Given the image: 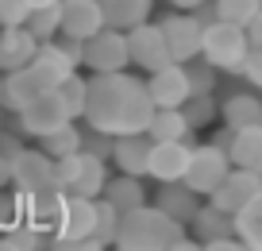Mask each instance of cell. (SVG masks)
<instances>
[{"label":"cell","mask_w":262,"mask_h":251,"mask_svg":"<svg viewBox=\"0 0 262 251\" xmlns=\"http://www.w3.org/2000/svg\"><path fill=\"white\" fill-rule=\"evenodd\" d=\"M158 105L150 97L147 81L131 78V73H93L89 78V105H85V120L93 131H108V136H127V131H147L155 120Z\"/></svg>","instance_id":"cell-1"},{"label":"cell","mask_w":262,"mask_h":251,"mask_svg":"<svg viewBox=\"0 0 262 251\" xmlns=\"http://www.w3.org/2000/svg\"><path fill=\"white\" fill-rule=\"evenodd\" d=\"M116 243L127 251H147V247H189L185 224L178 217H170L158 205H139L120 217V232H116Z\"/></svg>","instance_id":"cell-2"},{"label":"cell","mask_w":262,"mask_h":251,"mask_svg":"<svg viewBox=\"0 0 262 251\" xmlns=\"http://www.w3.org/2000/svg\"><path fill=\"white\" fill-rule=\"evenodd\" d=\"M62 81L66 78L58 70H50L42 58H31L27 66L4 73V81H0V108H12V112L19 116V108H27L35 97H42V93L58 89Z\"/></svg>","instance_id":"cell-3"},{"label":"cell","mask_w":262,"mask_h":251,"mask_svg":"<svg viewBox=\"0 0 262 251\" xmlns=\"http://www.w3.org/2000/svg\"><path fill=\"white\" fill-rule=\"evenodd\" d=\"M251 31L239 24H228V20H216L205 27V62L212 66V70H239L243 73V62L247 54H251Z\"/></svg>","instance_id":"cell-4"},{"label":"cell","mask_w":262,"mask_h":251,"mask_svg":"<svg viewBox=\"0 0 262 251\" xmlns=\"http://www.w3.org/2000/svg\"><path fill=\"white\" fill-rule=\"evenodd\" d=\"M58 186L70 197H100L104 186H108L104 159L85 151V147L74 151V155H66V159H58Z\"/></svg>","instance_id":"cell-5"},{"label":"cell","mask_w":262,"mask_h":251,"mask_svg":"<svg viewBox=\"0 0 262 251\" xmlns=\"http://www.w3.org/2000/svg\"><path fill=\"white\" fill-rule=\"evenodd\" d=\"M231 155H228V147H220V143H201V147H193V155H189V170H185V186L189 189H196L201 197H212L216 194V186H220L224 178L231 174Z\"/></svg>","instance_id":"cell-6"},{"label":"cell","mask_w":262,"mask_h":251,"mask_svg":"<svg viewBox=\"0 0 262 251\" xmlns=\"http://www.w3.org/2000/svg\"><path fill=\"white\" fill-rule=\"evenodd\" d=\"M93 73H116L131 66V47H127V31L123 27H100L93 39H85V62Z\"/></svg>","instance_id":"cell-7"},{"label":"cell","mask_w":262,"mask_h":251,"mask_svg":"<svg viewBox=\"0 0 262 251\" xmlns=\"http://www.w3.org/2000/svg\"><path fill=\"white\" fill-rule=\"evenodd\" d=\"M12 186H16L19 194H27V197L62 189V186H58V159L47 155L42 147H39V151H19L16 170H12Z\"/></svg>","instance_id":"cell-8"},{"label":"cell","mask_w":262,"mask_h":251,"mask_svg":"<svg viewBox=\"0 0 262 251\" xmlns=\"http://www.w3.org/2000/svg\"><path fill=\"white\" fill-rule=\"evenodd\" d=\"M127 47H131V66H139L147 73H155V70L173 62V50L166 43L162 24H150V20H143V24H135L127 31Z\"/></svg>","instance_id":"cell-9"},{"label":"cell","mask_w":262,"mask_h":251,"mask_svg":"<svg viewBox=\"0 0 262 251\" xmlns=\"http://www.w3.org/2000/svg\"><path fill=\"white\" fill-rule=\"evenodd\" d=\"M93 236H97V197H70L54 243L58 247H89Z\"/></svg>","instance_id":"cell-10"},{"label":"cell","mask_w":262,"mask_h":251,"mask_svg":"<svg viewBox=\"0 0 262 251\" xmlns=\"http://www.w3.org/2000/svg\"><path fill=\"white\" fill-rule=\"evenodd\" d=\"M70 120H74V112L66 108V101H62V93H58V89L42 93V97H35L27 108H19V128H24L27 136H39V139L47 136V131L70 124Z\"/></svg>","instance_id":"cell-11"},{"label":"cell","mask_w":262,"mask_h":251,"mask_svg":"<svg viewBox=\"0 0 262 251\" xmlns=\"http://www.w3.org/2000/svg\"><path fill=\"white\" fill-rule=\"evenodd\" d=\"M147 89H150L158 108H181L193 97V70H185V62H170V66L150 73Z\"/></svg>","instance_id":"cell-12"},{"label":"cell","mask_w":262,"mask_h":251,"mask_svg":"<svg viewBox=\"0 0 262 251\" xmlns=\"http://www.w3.org/2000/svg\"><path fill=\"white\" fill-rule=\"evenodd\" d=\"M205 20L196 16H166L162 20V31H166V43L173 50V62H193L201 50H205Z\"/></svg>","instance_id":"cell-13"},{"label":"cell","mask_w":262,"mask_h":251,"mask_svg":"<svg viewBox=\"0 0 262 251\" xmlns=\"http://www.w3.org/2000/svg\"><path fill=\"white\" fill-rule=\"evenodd\" d=\"M189 155H193V147L185 139H155L147 174L158 178V182H181L185 170H189Z\"/></svg>","instance_id":"cell-14"},{"label":"cell","mask_w":262,"mask_h":251,"mask_svg":"<svg viewBox=\"0 0 262 251\" xmlns=\"http://www.w3.org/2000/svg\"><path fill=\"white\" fill-rule=\"evenodd\" d=\"M193 232H196V243H205V247H235L239 243L235 217L224 213L220 205H201L193 217Z\"/></svg>","instance_id":"cell-15"},{"label":"cell","mask_w":262,"mask_h":251,"mask_svg":"<svg viewBox=\"0 0 262 251\" xmlns=\"http://www.w3.org/2000/svg\"><path fill=\"white\" fill-rule=\"evenodd\" d=\"M262 189V174L258 170H247V166H231V174L216 186V194L208 197L212 205H220L224 213H231L235 217L239 209H243L247 201H251L254 194Z\"/></svg>","instance_id":"cell-16"},{"label":"cell","mask_w":262,"mask_h":251,"mask_svg":"<svg viewBox=\"0 0 262 251\" xmlns=\"http://www.w3.org/2000/svg\"><path fill=\"white\" fill-rule=\"evenodd\" d=\"M100 27H108L100 0H62V35L85 43V39H93Z\"/></svg>","instance_id":"cell-17"},{"label":"cell","mask_w":262,"mask_h":251,"mask_svg":"<svg viewBox=\"0 0 262 251\" xmlns=\"http://www.w3.org/2000/svg\"><path fill=\"white\" fill-rule=\"evenodd\" d=\"M150 147H155V136L150 131H127V136H116L112 143V162L120 166L123 174H147L150 162Z\"/></svg>","instance_id":"cell-18"},{"label":"cell","mask_w":262,"mask_h":251,"mask_svg":"<svg viewBox=\"0 0 262 251\" xmlns=\"http://www.w3.org/2000/svg\"><path fill=\"white\" fill-rule=\"evenodd\" d=\"M39 47H42V43L27 31V24L0 27V70L12 73V70H19V66H27L35 54H39Z\"/></svg>","instance_id":"cell-19"},{"label":"cell","mask_w":262,"mask_h":251,"mask_svg":"<svg viewBox=\"0 0 262 251\" xmlns=\"http://www.w3.org/2000/svg\"><path fill=\"white\" fill-rule=\"evenodd\" d=\"M228 155L235 166H247V170L262 174V124H251V128H228Z\"/></svg>","instance_id":"cell-20"},{"label":"cell","mask_w":262,"mask_h":251,"mask_svg":"<svg viewBox=\"0 0 262 251\" xmlns=\"http://www.w3.org/2000/svg\"><path fill=\"white\" fill-rule=\"evenodd\" d=\"M196 189H189L185 182H162V194H158V209H166L170 217H178L181 224H193V217H196Z\"/></svg>","instance_id":"cell-21"},{"label":"cell","mask_w":262,"mask_h":251,"mask_svg":"<svg viewBox=\"0 0 262 251\" xmlns=\"http://www.w3.org/2000/svg\"><path fill=\"white\" fill-rule=\"evenodd\" d=\"M104 197L120 213H131V209H139V205H147V189H143L139 174H123V170H120V178H108Z\"/></svg>","instance_id":"cell-22"},{"label":"cell","mask_w":262,"mask_h":251,"mask_svg":"<svg viewBox=\"0 0 262 251\" xmlns=\"http://www.w3.org/2000/svg\"><path fill=\"white\" fill-rule=\"evenodd\" d=\"M235 236H239V243H243V247L262 251V189L235 213Z\"/></svg>","instance_id":"cell-23"},{"label":"cell","mask_w":262,"mask_h":251,"mask_svg":"<svg viewBox=\"0 0 262 251\" xmlns=\"http://www.w3.org/2000/svg\"><path fill=\"white\" fill-rule=\"evenodd\" d=\"M220 116H224V124H228L231 131H235V128H251V124H262V101L251 97V93H235V97L224 101Z\"/></svg>","instance_id":"cell-24"},{"label":"cell","mask_w":262,"mask_h":251,"mask_svg":"<svg viewBox=\"0 0 262 251\" xmlns=\"http://www.w3.org/2000/svg\"><path fill=\"white\" fill-rule=\"evenodd\" d=\"M100 8H104V20L112 27L131 31L135 24H143L150 16V0H100Z\"/></svg>","instance_id":"cell-25"},{"label":"cell","mask_w":262,"mask_h":251,"mask_svg":"<svg viewBox=\"0 0 262 251\" xmlns=\"http://www.w3.org/2000/svg\"><path fill=\"white\" fill-rule=\"evenodd\" d=\"M150 136L155 139H189V131H193V124H189L185 108H158L155 120H150Z\"/></svg>","instance_id":"cell-26"},{"label":"cell","mask_w":262,"mask_h":251,"mask_svg":"<svg viewBox=\"0 0 262 251\" xmlns=\"http://www.w3.org/2000/svg\"><path fill=\"white\" fill-rule=\"evenodd\" d=\"M27 31H31L39 43L58 39V35H62V0H58V4H47V8H31Z\"/></svg>","instance_id":"cell-27"},{"label":"cell","mask_w":262,"mask_h":251,"mask_svg":"<svg viewBox=\"0 0 262 251\" xmlns=\"http://www.w3.org/2000/svg\"><path fill=\"white\" fill-rule=\"evenodd\" d=\"M39 143H42V151H47V155H54V159H66V155H74V151H81V147H85V136L74 128V120H70V124H62V128L47 131Z\"/></svg>","instance_id":"cell-28"},{"label":"cell","mask_w":262,"mask_h":251,"mask_svg":"<svg viewBox=\"0 0 262 251\" xmlns=\"http://www.w3.org/2000/svg\"><path fill=\"white\" fill-rule=\"evenodd\" d=\"M120 217L123 213L108 201L104 194L97 197V236L89 240V247H104V243H116V232H120Z\"/></svg>","instance_id":"cell-29"},{"label":"cell","mask_w":262,"mask_h":251,"mask_svg":"<svg viewBox=\"0 0 262 251\" xmlns=\"http://www.w3.org/2000/svg\"><path fill=\"white\" fill-rule=\"evenodd\" d=\"M258 12H262V0H216L212 4L216 20H228V24H239V27H251Z\"/></svg>","instance_id":"cell-30"},{"label":"cell","mask_w":262,"mask_h":251,"mask_svg":"<svg viewBox=\"0 0 262 251\" xmlns=\"http://www.w3.org/2000/svg\"><path fill=\"white\" fill-rule=\"evenodd\" d=\"M58 93H62L66 108L74 112V120H77V116H85V105H89V81H85V78L70 73V78H66L62 85H58Z\"/></svg>","instance_id":"cell-31"},{"label":"cell","mask_w":262,"mask_h":251,"mask_svg":"<svg viewBox=\"0 0 262 251\" xmlns=\"http://www.w3.org/2000/svg\"><path fill=\"white\" fill-rule=\"evenodd\" d=\"M181 108H185V116H189V124H193V128H205V124L212 120V112H216L212 93H193Z\"/></svg>","instance_id":"cell-32"},{"label":"cell","mask_w":262,"mask_h":251,"mask_svg":"<svg viewBox=\"0 0 262 251\" xmlns=\"http://www.w3.org/2000/svg\"><path fill=\"white\" fill-rule=\"evenodd\" d=\"M31 16V0H0V27H19Z\"/></svg>","instance_id":"cell-33"},{"label":"cell","mask_w":262,"mask_h":251,"mask_svg":"<svg viewBox=\"0 0 262 251\" xmlns=\"http://www.w3.org/2000/svg\"><path fill=\"white\" fill-rule=\"evenodd\" d=\"M243 73L262 89V43H254V47H251V54H247V62H243Z\"/></svg>","instance_id":"cell-34"},{"label":"cell","mask_w":262,"mask_h":251,"mask_svg":"<svg viewBox=\"0 0 262 251\" xmlns=\"http://www.w3.org/2000/svg\"><path fill=\"white\" fill-rule=\"evenodd\" d=\"M19 151H24V143L8 131H0V159H19Z\"/></svg>","instance_id":"cell-35"},{"label":"cell","mask_w":262,"mask_h":251,"mask_svg":"<svg viewBox=\"0 0 262 251\" xmlns=\"http://www.w3.org/2000/svg\"><path fill=\"white\" fill-rule=\"evenodd\" d=\"M212 89V66L208 70H193V93H208Z\"/></svg>","instance_id":"cell-36"},{"label":"cell","mask_w":262,"mask_h":251,"mask_svg":"<svg viewBox=\"0 0 262 251\" xmlns=\"http://www.w3.org/2000/svg\"><path fill=\"white\" fill-rule=\"evenodd\" d=\"M12 170H16V159H0V186L12 182Z\"/></svg>","instance_id":"cell-37"},{"label":"cell","mask_w":262,"mask_h":251,"mask_svg":"<svg viewBox=\"0 0 262 251\" xmlns=\"http://www.w3.org/2000/svg\"><path fill=\"white\" fill-rule=\"evenodd\" d=\"M247 31H251V43H262V12L254 16V24L247 27Z\"/></svg>","instance_id":"cell-38"},{"label":"cell","mask_w":262,"mask_h":251,"mask_svg":"<svg viewBox=\"0 0 262 251\" xmlns=\"http://www.w3.org/2000/svg\"><path fill=\"white\" fill-rule=\"evenodd\" d=\"M170 4H178V8H201L205 0H170Z\"/></svg>","instance_id":"cell-39"},{"label":"cell","mask_w":262,"mask_h":251,"mask_svg":"<svg viewBox=\"0 0 262 251\" xmlns=\"http://www.w3.org/2000/svg\"><path fill=\"white\" fill-rule=\"evenodd\" d=\"M47 4H58V0H31V8H47Z\"/></svg>","instance_id":"cell-40"}]
</instances>
